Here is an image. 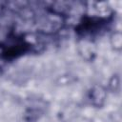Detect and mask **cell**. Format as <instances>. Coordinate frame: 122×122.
<instances>
[{
	"instance_id": "6da1fadb",
	"label": "cell",
	"mask_w": 122,
	"mask_h": 122,
	"mask_svg": "<svg viewBox=\"0 0 122 122\" xmlns=\"http://www.w3.org/2000/svg\"><path fill=\"white\" fill-rule=\"evenodd\" d=\"M91 101L95 106H101L103 105L105 98H106V92L105 90L101 86H95L91 91Z\"/></svg>"
},
{
	"instance_id": "7a4b0ae2",
	"label": "cell",
	"mask_w": 122,
	"mask_h": 122,
	"mask_svg": "<svg viewBox=\"0 0 122 122\" xmlns=\"http://www.w3.org/2000/svg\"><path fill=\"white\" fill-rule=\"evenodd\" d=\"M111 45L116 51H120L122 49V34L120 31H115L111 35Z\"/></svg>"
}]
</instances>
